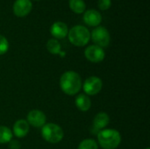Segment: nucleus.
<instances>
[{"label":"nucleus","instance_id":"nucleus-1","mask_svg":"<svg viewBox=\"0 0 150 149\" xmlns=\"http://www.w3.org/2000/svg\"><path fill=\"white\" fill-rule=\"evenodd\" d=\"M82 85L81 76L76 71H66L60 78V87L62 90L69 96L77 94L80 91Z\"/></svg>","mask_w":150,"mask_h":149},{"label":"nucleus","instance_id":"nucleus-2","mask_svg":"<svg viewBox=\"0 0 150 149\" xmlns=\"http://www.w3.org/2000/svg\"><path fill=\"white\" fill-rule=\"evenodd\" d=\"M98 142L103 149H116L121 142V135L115 129H103L98 133Z\"/></svg>","mask_w":150,"mask_h":149},{"label":"nucleus","instance_id":"nucleus-3","mask_svg":"<svg viewBox=\"0 0 150 149\" xmlns=\"http://www.w3.org/2000/svg\"><path fill=\"white\" fill-rule=\"evenodd\" d=\"M69 40L76 47H84L91 40V32L84 25H75L68 32Z\"/></svg>","mask_w":150,"mask_h":149},{"label":"nucleus","instance_id":"nucleus-4","mask_svg":"<svg viewBox=\"0 0 150 149\" xmlns=\"http://www.w3.org/2000/svg\"><path fill=\"white\" fill-rule=\"evenodd\" d=\"M41 135L47 142L56 144L62 141L64 133L59 125L54 123H47L41 127Z\"/></svg>","mask_w":150,"mask_h":149},{"label":"nucleus","instance_id":"nucleus-5","mask_svg":"<svg viewBox=\"0 0 150 149\" xmlns=\"http://www.w3.org/2000/svg\"><path fill=\"white\" fill-rule=\"evenodd\" d=\"M91 39L97 45L102 48L109 46L111 41V35L108 30L104 26H97L91 32Z\"/></svg>","mask_w":150,"mask_h":149},{"label":"nucleus","instance_id":"nucleus-6","mask_svg":"<svg viewBox=\"0 0 150 149\" xmlns=\"http://www.w3.org/2000/svg\"><path fill=\"white\" fill-rule=\"evenodd\" d=\"M82 86L87 96H94L101 91L103 88V82L98 76H92L88 77Z\"/></svg>","mask_w":150,"mask_h":149},{"label":"nucleus","instance_id":"nucleus-7","mask_svg":"<svg viewBox=\"0 0 150 149\" xmlns=\"http://www.w3.org/2000/svg\"><path fill=\"white\" fill-rule=\"evenodd\" d=\"M84 56L91 62L99 63L104 61L105 57V53L102 47L97 45H91L85 48Z\"/></svg>","mask_w":150,"mask_h":149},{"label":"nucleus","instance_id":"nucleus-8","mask_svg":"<svg viewBox=\"0 0 150 149\" xmlns=\"http://www.w3.org/2000/svg\"><path fill=\"white\" fill-rule=\"evenodd\" d=\"M26 121L32 126L40 128V127H42L46 124L47 117L45 113L40 110H32L27 114Z\"/></svg>","mask_w":150,"mask_h":149},{"label":"nucleus","instance_id":"nucleus-9","mask_svg":"<svg viewBox=\"0 0 150 149\" xmlns=\"http://www.w3.org/2000/svg\"><path fill=\"white\" fill-rule=\"evenodd\" d=\"M33 9L31 0H15L13 4V13L19 18L28 15Z\"/></svg>","mask_w":150,"mask_h":149},{"label":"nucleus","instance_id":"nucleus-10","mask_svg":"<svg viewBox=\"0 0 150 149\" xmlns=\"http://www.w3.org/2000/svg\"><path fill=\"white\" fill-rule=\"evenodd\" d=\"M83 21L89 26L97 27L102 22L101 13L94 9H90L84 11L83 13Z\"/></svg>","mask_w":150,"mask_h":149},{"label":"nucleus","instance_id":"nucleus-11","mask_svg":"<svg viewBox=\"0 0 150 149\" xmlns=\"http://www.w3.org/2000/svg\"><path fill=\"white\" fill-rule=\"evenodd\" d=\"M50 32H51L52 36L54 37V39L60 40V39H63L66 36H68L69 28H68V25L64 22L57 21V22H54L51 25Z\"/></svg>","mask_w":150,"mask_h":149},{"label":"nucleus","instance_id":"nucleus-12","mask_svg":"<svg viewBox=\"0 0 150 149\" xmlns=\"http://www.w3.org/2000/svg\"><path fill=\"white\" fill-rule=\"evenodd\" d=\"M30 130V125L25 119H18L13 125V134L18 138L25 137Z\"/></svg>","mask_w":150,"mask_h":149},{"label":"nucleus","instance_id":"nucleus-13","mask_svg":"<svg viewBox=\"0 0 150 149\" xmlns=\"http://www.w3.org/2000/svg\"><path fill=\"white\" fill-rule=\"evenodd\" d=\"M110 122V118L107 113L105 112H98L93 119V125L94 127L99 131L105 129V127L107 126V125Z\"/></svg>","mask_w":150,"mask_h":149},{"label":"nucleus","instance_id":"nucleus-14","mask_svg":"<svg viewBox=\"0 0 150 149\" xmlns=\"http://www.w3.org/2000/svg\"><path fill=\"white\" fill-rule=\"evenodd\" d=\"M75 104L81 112H87L91 107V100L86 94H79L76 98Z\"/></svg>","mask_w":150,"mask_h":149},{"label":"nucleus","instance_id":"nucleus-15","mask_svg":"<svg viewBox=\"0 0 150 149\" xmlns=\"http://www.w3.org/2000/svg\"><path fill=\"white\" fill-rule=\"evenodd\" d=\"M69 5L70 10L76 14L83 13L86 10V4L83 0H69Z\"/></svg>","mask_w":150,"mask_h":149},{"label":"nucleus","instance_id":"nucleus-16","mask_svg":"<svg viewBox=\"0 0 150 149\" xmlns=\"http://www.w3.org/2000/svg\"><path fill=\"white\" fill-rule=\"evenodd\" d=\"M47 49L52 54H59L62 52V46L56 39H50L47 42Z\"/></svg>","mask_w":150,"mask_h":149},{"label":"nucleus","instance_id":"nucleus-17","mask_svg":"<svg viewBox=\"0 0 150 149\" xmlns=\"http://www.w3.org/2000/svg\"><path fill=\"white\" fill-rule=\"evenodd\" d=\"M12 139L11 129L5 126H0V144L9 143Z\"/></svg>","mask_w":150,"mask_h":149},{"label":"nucleus","instance_id":"nucleus-18","mask_svg":"<svg viewBox=\"0 0 150 149\" xmlns=\"http://www.w3.org/2000/svg\"><path fill=\"white\" fill-rule=\"evenodd\" d=\"M78 149H98V144L93 139H85L80 142Z\"/></svg>","mask_w":150,"mask_h":149},{"label":"nucleus","instance_id":"nucleus-19","mask_svg":"<svg viewBox=\"0 0 150 149\" xmlns=\"http://www.w3.org/2000/svg\"><path fill=\"white\" fill-rule=\"evenodd\" d=\"M9 49V41L4 36L0 34V55L4 54Z\"/></svg>","mask_w":150,"mask_h":149},{"label":"nucleus","instance_id":"nucleus-20","mask_svg":"<svg viewBox=\"0 0 150 149\" xmlns=\"http://www.w3.org/2000/svg\"><path fill=\"white\" fill-rule=\"evenodd\" d=\"M112 5L111 0H98V6L101 11H106L108 10Z\"/></svg>","mask_w":150,"mask_h":149},{"label":"nucleus","instance_id":"nucleus-21","mask_svg":"<svg viewBox=\"0 0 150 149\" xmlns=\"http://www.w3.org/2000/svg\"><path fill=\"white\" fill-rule=\"evenodd\" d=\"M21 144L18 141H11L9 142V148L10 149H20Z\"/></svg>","mask_w":150,"mask_h":149},{"label":"nucleus","instance_id":"nucleus-22","mask_svg":"<svg viewBox=\"0 0 150 149\" xmlns=\"http://www.w3.org/2000/svg\"><path fill=\"white\" fill-rule=\"evenodd\" d=\"M145 149H150L149 148H145Z\"/></svg>","mask_w":150,"mask_h":149},{"label":"nucleus","instance_id":"nucleus-23","mask_svg":"<svg viewBox=\"0 0 150 149\" xmlns=\"http://www.w3.org/2000/svg\"><path fill=\"white\" fill-rule=\"evenodd\" d=\"M35 1H39V0H35Z\"/></svg>","mask_w":150,"mask_h":149}]
</instances>
